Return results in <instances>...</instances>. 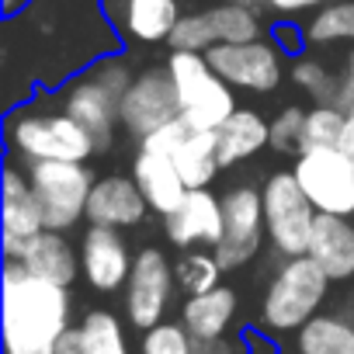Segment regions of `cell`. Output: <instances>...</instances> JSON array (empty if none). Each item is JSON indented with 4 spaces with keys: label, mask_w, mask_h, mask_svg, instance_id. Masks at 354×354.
Segmentation results:
<instances>
[{
    "label": "cell",
    "mask_w": 354,
    "mask_h": 354,
    "mask_svg": "<svg viewBox=\"0 0 354 354\" xmlns=\"http://www.w3.org/2000/svg\"><path fill=\"white\" fill-rule=\"evenodd\" d=\"M198 354H250L247 347H243V340H236V337H219V340H209V344H198Z\"/></svg>",
    "instance_id": "cell-36"
},
{
    "label": "cell",
    "mask_w": 354,
    "mask_h": 354,
    "mask_svg": "<svg viewBox=\"0 0 354 354\" xmlns=\"http://www.w3.org/2000/svg\"><path fill=\"white\" fill-rule=\"evenodd\" d=\"M139 354H198L195 337L185 330V323H156L153 330L142 333Z\"/></svg>",
    "instance_id": "cell-31"
},
{
    "label": "cell",
    "mask_w": 354,
    "mask_h": 354,
    "mask_svg": "<svg viewBox=\"0 0 354 354\" xmlns=\"http://www.w3.org/2000/svg\"><path fill=\"white\" fill-rule=\"evenodd\" d=\"M271 146L278 153H302L306 149V111L302 108H285L271 122Z\"/></svg>",
    "instance_id": "cell-33"
},
{
    "label": "cell",
    "mask_w": 354,
    "mask_h": 354,
    "mask_svg": "<svg viewBox=\"0 0 354 354\" xmlns=\"http://www.w3.org/2000/svg\"><path fill=\"white\" fill-rule=\"evenodd\" d=\"M170 49H181V53H209L212 46H219L216 39V28L209 21V11H198V15H181L177 28L170 32Z\"/></svg>",
    "instance_id": "cell-30"
},
{
    "label": "cell",
    "mask_w": 354,
    "mask_h": 354,
    "mask_svg": "<svg viewBox=\"0 0 354 354\" xmlns=\"http://www.w3.org/2000/svg\"><path fill=\"white\" fill-rule=\"evenodd\" d=\"M268 233L264 223V195L254 188H233L223 195V236L212 247L223 271L243 268L257 257L261 240Z\"/></svg>",
    "instance_id": "cell-9"
},
{
    "label": "cell",
    "mask_w": 354,
    "mask_h": 354,
    "mask_svg": "<svg viewBox=\"0 0 354 354\" xmlns=\"http://www.w3.org/2000/svg\"><path fill=\"white\" fill-rule=\"evenodd\" d=\"M56 354H87L84 337H80V326H70V330L63 333V340L56 344Z\"/></svg>",
    "instance_id": "cell-37"
},
{
    "label": "cell",
    "mask_w": 354,
    "mask_h": 354,
    "mask_svg": "<svg viewBox=\"0 0 354 354\" xmlns=\"http://www.w3.org/2000/svg\"><path fill=\"white\" fill-rule=\"evenodd\" d=\"M163 230H167V240L181 250L198 247V243L216 247L223 236V198H216L209 188L188 192L181 209L163 219Z\"/></svg>",
    "instance_id": "cell-15"
},
{
    "label": "cell",
    "mask_w": 354,
    "mask_h": 354,
    "mask_svg": "<svg viewBox=\"0 0 354 354\" xmlns=\"http://www.w3.org/2000/svg\"><path fill=\"white\" fill-rule=\"evenodd\" d=\"M337 149H340V153L351 160V167H354V111H347V122H344V132H340Z\"/></svg>",
    "instance_id": "cell-38"
},
{
    "label": "cell",
    "mask_w": 354,
    "mask_h": 354,
    "mask_svg": "<svg viewBox=\"0 0 354 354\" xmlns=\"http://www.w3.org/2000/svg\"><path fill=\"white\" fill-rule=\"evenodd\" d=\"M292 174L319 216L347 219L354 212V167L340 149H306L295 156Z\"/></svg>",
    "instance_id": "cell-8"
},
{
    "label": "cell",
    "mask_w": 354,
    "mask_h": 354,
    "mask_svg": "<svg viewBox=\"0 0 354 354\" xmlns=\"http://www.w3.org/2000/svg\"><path fill=\"white\" fill-rule=\"evenodd\" d=\"M174 167L181 170L188 192H198V188H209L212 177L219 174V139L216 132H205V129H192L188 139L174 149Z\"/></svg>",
    "instance_id": "cell-22"
},
{
    "label": "cell",
    "mask_w": 354,
    "mask_h": 354,
    "mask_svg": "<svg viewBox=\"0 0 354 354\" xmlns=\"http://www.w3.org/2000/svg\"><path fill=\"white\" fill-rule=\"evenodd\" d=\"M205 56H209L212 70L230 87L268 94L281 80V53L271 42H261V39H254V42H219Z\"/></svg>",
    "instance_id": "cell-12"
},
{
    "label": "cell",
    "mask_w": 354,
    "mask_h": 354,
    "mask_svg": "<svg viewBox=\"0 0 354 354\" xmlns=\"http://www.w3.org/2000/svg\"><path fill=\"white\" fill-rule=\"evenodd\" d=\"M330 281H344L354 274V226L340 216H316L309 250H306Z\"/></svg>",
    "instance_id": "cell-18"
},
{
    "label": "cell",
    "mask_w": 354,
    "mask_h": 354,
    "mask_svg": "<svg viewBox=\"0 0 354 354\" xmlns=\"http://www.w3.org/2000/svg\"><path fill=\"white\" fill-rule=\"evenodd\" d=\"M209 21L216 28L219 42H254L261 25H257V11L254 8H240V4H216L209 8Z\"/></svg>",
    "instance_id": "cell-26"
},
{
    "label": "cell",
    "mask_w": 354,
    "mask_h": 354,
    "mask_svg": "<svg viewBox=\"0 0 354 354\" xmlns=\"http://www.w3.org/2000/svg\"><path fill=\"white\" fill-rule=\"evenodd\" d=\"M8 139L25 163H46V160L87 163L91 153H97L94 136L66 108H59V111H35V108L18 111L8 125Z\"/></svg>",
    "instance_id": "cell-2"
},
{
    "label": "cell",
    "mask_w": 354,
    "mask_h": 354,
    "mask_svg": "<svg viewBox=\"0 0 354 354\" xmlns=\"http://www.w3.org/2000/svg\"><path fill=\"white\" fill-rule=\"evenodd\" d=\"M299 354H354V323L344 316H313L299 337Z\"/></svg>",
    "instance_id": "cell-24"
},
{
    "label": "cell",
    "mask_w": 354,
    "mask_h": 354,
    "mask_svg": "<svg viewBox=\"0 0 354 354\" xmlns=\"http://www.w3.org/2000/svg\"><path fill=\"white\" fill-rule=\"evenodd\" d=\"M226 4H240V8H261V4H271V0H226Z\"/></svg>",
    "instance_id": "cell-40"
},
{
    "label": "cell",
    "mask_w": 354,
    "mask_h": 354,
    "mask_svg": "<svg viewBox=\"0 0 354 354\" xmlns=\"http://www.w3.org/2000/svg\"><path fill=\"white\" fill-rule=\"evenodd\" d=\"M70 330V292L32 274L21 261L4 268V354H56Z\"/></svg>",
    "instance_id": "cell-1"
},
{
    "label": "cell",
    "mask_w": 354,
    "mask_h": 354,
    "mask_svg": "<svg viewBox=\"0 0 354 354\" xmlns=\"http://www.w3.org/2000/svg\"><path fill=\"white\" fill-rule=\"evenodd\" d=\"M132 177H136L139 192L146 195L149 209L160 212L163 219H167L170 212H177V209H181V202L188 198V185H185L181 170L174 167L170 156L139 149V153H136V163H132Z\"/></svg>",
    "instance_id": "cell-17"
},
{
    "label": "cell",
    "mask_w": 354,
    "mask_h": 354,
    "mask_svg": "<svg viewBox=\"0 0 354 354\" xmlns=\"http://www.w3.org/2000/svg\"><path fill=\"white\" fill-rule=\"evenodd\" d=\"M118 118H122V129L129 136H136L139 142L146 136H153L156 129H163L167 122L181 118V97H177L170 70L156 66V70L139 73L122 97Z\"/></svg>",
    "instance_id": "cell-11"
},
{
    "label": "cell",
    "mask_w": 354,
    "mask_h": 354,
    "mask_svg": "<svg viewBox=\"0 0 354 354\" xmlns=\"http://www.w3.org/2000/svg\"><path fill=\"white\" fill-rule=\"evenodd\" d=\"M219 274H223V268H219L216 254H202V250L185 254V257H181V264L174 268V278H177V285H181V288L188 292V299H192V295H202V292L219 288Z\"/></svg>",
    "instance_id": "cell-28"
},
{
    "label": "cell",
    "mask_w": 354,
    "mask_h": 354,
    "mask_svg": "<svg viewBox=\"0 0 354 354\" xmlns=\"http://www.w3.org/2000/svg\"><path fill=\"white\" fill-rule=\"evenodd\" d=\"M292 80L309 94V97H316V104H337V97H340V80H333L319 63H313V59H299L295 66H292Z\"/></svg>",
    "instance_id": "cell-32"
},
{
    "label": "cell",
    "mask_w": 354,
    "mask_h": 354,
    "mask_svg": "<svg viewBox=\"0 0 354 354\" xmlns=\"http://www.w3.org/2000/svg\"><path fill=\"white\" fill-rule=\"evenodd\" d=\"M264 223L268 240L285 257H302L309 250V236L316 226V205L306 198L302 185L295 181L292 170H278L264 185Z\"/></svg>",
    "instance_id": "cell-7"
},
{
    "label": "cell",
    "mask_w": 354,
    "mask_h": 354,
    "mask_svg": "<svg viewBox=\"0 0 354 354\" xmlns=\"http://www.w3.org/2000/svg\"><path fill=\"white\" fill-rule=\"evenodd\" d=\"M181 21L177 0H125L122 4V28L136 42H163Z\"/></svg>",
    "instance_id": "cell-23"
},
{
    "label": "cell",
    "mask_w": 354,
    "mask_h": 354,
    "mask_svg": "<svg viewBox=\"0 0 354 354\" xmlns=\"http://www.w3.org/2000/svg\"><path fill=\"white\" fill-rule=\"evenodd\" d=\"M216 139H219V163L233 167V163H243V160L257 156L264 146H271V125L257 111L236 108L216 129Z\"/></svg>",
    "instance_id": "cell-21"
},
{
    "label": "cell",
    "mask_w": 354,
    "mask_h": 354,
    "mask_svg": "<svg viewBox=\"0 0 354 354\" xmlns=\"http://www.w3.org/2000/svg\"><path fill=\"white\" fill-rule=\"evenodd\" d=\"M46 230L42 205L35 198V188L28 181V174L18 167L4 170V257L21 261L28 243Z\"/></svg>",
    "instance_id": "cell-13"
},
{
    "label": "cell",
    "mask_w": 354,
    "mask_h": 354,
    "mask_svg": "<svg viewBox=\"0 0 354 354\" xmlns=\"http://www.w3.org/2000/svg\"><path fill=\"white\" fill-rule=\"evenodd\" d=\"M174 268L167 261L163 250L146 247L136 254L132 261V274L125 281V316L136 330H153L156 323H163L170 295H174Z\"/></svg>",
    "instance_id": "cell-10"
},
{
    "label": "cell",
    "mask_w": 354,
    "mask_h": 354,
    "mask_svg": "<svg viewBox=\"0 0 354 354\" xmlns=\"http://www.w3.org/2000/svg\"><path fill=\"white\" fill-rule=\"evenodd\" d=\"M21 264H25L32 274H39V278L53 281V285H63V288H70V285L77 281V274H80V254H77L73 243H70L63 233H56V230H42V233L28 243Z\"/></svg>",
    "instance_id": "cell-20"
},
{
    "label": "cell",
    "mask_w": 354,
    "mask_h": 354,
    "mask_svg": "<svg viewBox=\"0 0 354 354\" xmlns=\"http://www.w3.org/2000/svg\"><path fill=\"white\" fill-rule=\"evenodd\" d=\"M80 337L87 354H132L129 337H125V323L108 313V309H94L80 319Z\"/></svg>",
    "instance_id": "cell-25"
},
{
    "label": "cell",
    "mask_w": 354,
    "mask_h": 354,
    "mask_svg": "<svg viewBox=\"0 0 354 354\" xmlns=\"http://www.w3.org/2000/svg\"><path fill=\"white\" fill-rule=\"evenodd\" d=\"M344 122L347 111L337 104H316L313 111H306V149H337Z\"/></svg>",
    "instance_id": "cell-29"
},
{
    "label": "cell",
    "mask_w": 354,
    "mask_h": 354,
    "mask_svg": "<svg viewBox=\"0 0 354 354\" xmlns=\"http://www.w3.org/2000/svg\"><path fill=\"white\" fill-rule=\"evenodd\" d=\"M309 42H340V39H354V0H337V4L319 8V15L309 21L306 28Z\"/></svg>",
    "instance_id": "cell-27"
},
{
    "label": "cell",
    "mask_w": 354,
    "mask_h": 354,
    "mask_svg": "<svg viewBox=\"0 0 354 354\" xmlns=\"http://www.w3.org/2000/svg\"><path fill=\"white\" fill-rule=\"evenodd\" d=\"M167 70H170V77H174L177 97H181V118H185L192 129L216 132V129L236 111L233 87L212 70V63H209L205 53L170 49Z\"/></svg>",
    "instance_id": "cell-4"
},
{
    "label": "cell",
    "mask_w": 354,
    "mask_h": 354,
    "mask_svg": "<svg viewBox=\"0 0 354 354\" xmlns=\"http://www.w3.org/2000/svg\"><path fill=\"white\" fill-rule=\"evenodd\" d=\"M188 132H192V125H188L185 118H174V122H167L163 129H156L153 136H146V139L139 142V149H149V153H160V156H174V149L188 139Z\"/></svg>",
    "instance_id": "cell-34"
},
{
    "label": "cell",
    "mask_w": 354,
    "mask_h": 354,
    "mask_svg": "<svg viewBox=\"0 0 354 354\" xmlns=\"http://www.w3.org/2000/svg\"><path fill=\"white\" fill-rule=\"evenodd\" d=\"M236 292L219 285L212 292H202V295H192L181 309V323L185 330L195 337V344H209V340H219L230 333L233 319H236Z\"/></svg>",
    "instance_id": "cell-19"
},
{
    "label": "cell",
    "mask_w": 354,
    "mask_h": 354,
    "mask_svg": "<svg viewBox=\"0 0 354 354\" xmlns=\"http://www.w3.org/2000/svg\"><path fill=\"white\" fill-rule=\"evenodd\" d=\"M149 202L139 192L136 177H101L91 188V202H87V223L91 226H111V230H125L142 223Z\"/></svg>",
    "instance_id": "cell-16"
},
{
    "label": "cell",
    "mask_w": 354,
    "mask_h": 354,
    "mask_svg": "<svg viewBox=\"0 0 354 354\" xmlns=\"http://www.w3.org/2000/svg\"><path fill=\"white\" fill-rule=\"evenodd\" d=\"M132 80L136 77L129 73L125 63L104 59L87 77H80L77 84H70V91L63 97V108L94 136L97 149H108L111 146L115 125H122L118 108H122V97L132 87Z\"/></svg>",
    "instance_id": "cell-5"
},
{
    "label": "cell",
    "mask_w": 354,
    "mask_h": 354,
    "mask_svg": "<svg viewBox=\"0 0 354 354\" xmlns=\"http://www.w3.org/2000/svg\"><path fill=\"white\" fill-rule=\"evenodd\" d=\"M21 4H25V0H4V11H8V15H11V11H18V8H21Z\"/></svg>",
    "instance_id": "cell-41"
},
{
    "label": "cell",
    "mask_w": 354,
    "mask_h": 354,
    "mask_svg": "<svg viewBox=\"0 0 354 354\" xmlns=\"http://www.w3.org/2000/svg\"><path fill=\"white\" fill-rule=\"evenodd\" d=\"M28 181L42 205L46 230L66 233L70 226H77L87 216L94 177L84 163H63V160L28 163Z\"/></svg>",
    "instance_id": "cell-6"
},
{
    "label": "cell",
    "mask_w": 354,
    "mask_h": 354,
    "mask_svg": "<svg viewBox=\"0 0 354 354\" xmlns=\"http://www.w3.org/2000/svg\"><path fill=\"white\" fill-rule=\"evenodd\" d=\"M337 108L354 111V53H347V63H344V77H340V97H337Z\"/></svg>",
    "instance_id": "cell-35"
},
{
    "label": "cell",
    "mask_w": 354,
    "mask_h": 354,
    "mask_svg": "<svg viewBox=\"0 0 354 354\" xmlns=\"http://www.w3.org/2000/svg\"><path fill=\"white\" fill-rule=\"evenodd\" d=\"M132 254L118 230L111 226H91L80 240V271L97 292H118L125 288L132 274Z\"/></svg>",
    "instance_id": "cell-14"
},
{
    "label": "cell",
    "mask_w": 354,
    "mask_h": 354,
    "mask_svg": "<svg viewBox=\"0 0 354 354\" xmlns=\"http://www.w3.org/2000/svg\"><path fill=\"white\" fill-rule=\"evenodd\" d=\"M323 0H271L274 11H285V15H295V11H306V8H316Z\"/></svg>",
    "instance_id": "cell-39"
},
{
    "label": "cell",
    "mask_w": 354,
    "mask_h": 354,
    "mask_svg": "<svg viewBox=\"0 0 354 354\" xmlns=\"http://www.w3.org/2000/svg\"><path fill=\"white\" fill-rule=\"evenodd\" d=\"M326 285H330L326 271L309 254L288 257L264 292V302H261L264 330H271V333L302 330L316 316V309L326 295Z\"/></svg>",
    "instance_id": "cell-3"
}]
</instances>
